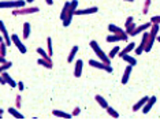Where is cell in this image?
<instances>
[{
	"mask_svg": "<svg viewBox=\"0 0 160 135\" xmlns=\"http://www.w3.org/2000/svg\"><path fill=\"white\" fill-rule=\"evenodd\" d=\"M127 38H129V36L126 34V33H122V34H111L107 37V42H126L127 41Z\"/></svg>",
	"mask_w": 160,
	"mask_h": 135,
	"instance_id": "cell-5",
	"label": "cell"
},
{
	"mask_svg": "<svg viewBox=\"0 0 160 135\" xmlns=\"http://www.w3.org/2000/svg\"><path fill=\"white\" fill-rule=\"evenodd\" d=\"M77 53H78V46L74 45L71 48L70 53H68V56H67V63H72V60H74V57H75V55H77Z\"/></svg>",
	"mask_w": 160,
	"mask_h": 135,
	"instance_id": "cell-21",
	"label": "cell"
},
{
	"mask_svg": "<svg viewBox=\"0 0 160 135\" xmlns=\"http://www.w3.org/2000/svg\"><path fill=\"white\" fill-rule=\"evenodd\" d=\"M8 113H10V115H12L14 118H17V119H23V115H22V113H19L17 108H8Z\"/></svg>",
	"mask_w": 160,
	"mask_h": 135,
	"instance_id": "cell-25",
	"label": "cell"
},
{
	"mask_svg": "<svg viewBox=\"0 0 160 135\" xmlns=\"http://www.w3.org/2000/svg\"><path fill=\"white\" fill-rule=\"evenodd\" d=\"M0 55H2V56H6L7 55V45L4 41L0 42Z\"/></svg>",
	"mask_w": 160,
	"mask_h": 135,
	"instance_id": "cell-32",
	"label": "cell"
},
{
	"mask_svg": "<svg viewBox=\"0 0 160 135\" xmlns=\"http://www.w3.org/2000/svg\"><path fill=\"white\" fill-rule=\"evenodd\" d=\"M134 48H136V44H134V42H129V44H127V45L125 46V48L119 51L118 56H119V57H122L123 55H126V53H130V52H132V51H134Z\"/></svg>",
	"mask_w": 160,
	"mask_h": 135,
	"instance_id": "cell-12",
	"label": "cell"
},
{
	"mask_svg": "<svg viewBox=\"0 0 160 135\" xmlns=\"http://www.w3.org/2000/svg\"><path fill=\"white\" fill-rule=\"evenodd\" d=\"M105 111H107V113L110 115V116H112V118H114V119H119V113H118V112L115 111L114 108H111L110 105H108V107L105 108Z\"/></svg>",
	"mask_w": 160,
	"mask_h": 135,
	"instance_id": "cell-26",
	"label": "cell"
},
{
	"mask_svg": "<svg viewBox=\"0 0 160 135\" xmlns=\"http://www.w3.org/2000/svg\"><path fill=\"white\" fill-rule=\"evenodd\" d=\"M21 107H22V97L17 96L15 97V108L18 109V108H21Z\"/></svg>",
	"mask_w": 160,
	"mask_h": 135,
	"instance_id": "cell-34",
	"label": "cell"
},
{
	"mask_svg": "<svg viewBox=\"0 0 160 135\" xmlns=\"http://www.w3.org/2000/svg\"><path fill=\"white\" fill-rule=\"evenodd\" d=\"M52 115H53V116H58V118H62V119H71V118H72V115H71V113H66V112H63V111H58V109L52 111Z\"/></svg>",
	"mask_w": 160,
	"mask_h": 135,
	"instance_id": "cell-18",
	"label": "cell"
},
{
	"mask_svg": "<svg viewBox=\"0 0 160 135\" xmlns=\"http://www.w3.org/2000/svg\"><path fill=\"white\" fill-rule=\"evenodd\" d=\"M38 7H22V8H14L11 12L15 17H22V15H29V14H36L38 12Z\"/></svg>",
	"mask_w": 160,
	"mask_h": 135,
	"instance_id": "cell-3",
	"label": "cell"
},
{
	"mask_svg": "<svg viewBox=\"0 0 160 135\" xmlns=\"http://www.w3.org/2000/svg\"><path fill=\"white\" fill-rule=\"evenodd\" d=\"M29 36H30V23H29V22H25L23 30H22V37H23V40H28Z\"/></svg>",
	"mask_w": 160,
	"mask_h": 135,
	"instance_id": "cell-20",
	"label": "cell"
},
{
	"mask_svg": "<svg viewBox=\"0 0 160 135\" xmlns=\"http://www.w3.org/2000/svg\"><path fill=\"white\" fill-rule=\"evenodd\" d=\"M2 76H3V79H4V81H6V83H7V85H10L11 87H17V85H18V83H15V81H14V79L11 78V75H10V74H8V72H7V71L2 72Z\"/></svg>",
	"mask_w": 160,
	"mask_h": 135,
	"instance_id": "cell-13",
	"label": "cell"
},
{
	"mask_svg": "<svg viewBox=\"0 0 160 135\" xmlns=\"http://www.w3.org/2000/svg\"><path fill=\"white\" fill-rule=\"evenodd\" d=\"M11 67H12L11 61H6V63H3L2 65H0V74H2V72H4V71H7L8 68H11Z\"/></svg>",
	"mask_w": 160,
	"mask_h": 135,
	"instance_id": "cell-29",
	"label": "cell"
},
{
	"mask_svg": "<svg viewBox=\"0 0 160 135\" xmlns=\"http://www.w3.org/2000/svg\"><path fill=\"white\" fill-rule=\"evenodd\" d=\"M37 64L42 65V67H45V68H48V70H51V68L53 67L52 60H47V59H42V57H40V59L37 60Z\"/></svg>",
	"mask_w": 160,
	"mask_h": 135,
	"instance_id": "cell-17",
	"label": "cell"
},
{
	"mask_svg": "<svg viewBox=\"0 0 160 135\" xmlns=\"http://www.w3.org/2000/svg\"><path fill=\"white\" fill-rule=\"evenodd\" d=\"M47 45H48V55L52 56V38L51 37L47 38Z\"/></svg>",
	"mask_w": 160,
	"mask_h": 135,
	"instance_id": "cell-33",
	"label": "cell"
},
{
	"mask_svg": "<svg viewBox=\"0 0 160 135\" xmlns=\"http://www.w3.org/2000/svg\"><path fill=\"white\" fill-rule=\"evenodd\" d=\"M125 2H129V3H132V2H134V0H125Z\"/></svg>",
	"mask_w": 160,
	"mask_h": 135,
	"instance_id": "cell-45",
	"label": "cell"
},
{
	"mask_svg": "<svg viewBox=\"0 0 160 135\" xmlns=\"http://www.w3.org/2000/svg\"><path fill=\"white\" fill-rule=\"evenodd\" d=\"M108 30H110L112 34H122V33H125L123 29H121L119 26H116V25H114V23L108 25Z\"/></svg>",
	"mask_w": 160,
	"mask_h": 135,
	"instance_id": "cell-19",
	"label": "cell"
},
{
	"mask_svg": "<svg viewBox=\"0 0 160 135\" xmlns=\"http://www.w3.org/2000/svg\"><path fill=\"white\" fill-rule=\"evenodd\" d=\"M89 46L92 48L93 52L96 53V56L99 57V60H101V61H103V63H105V64H111V59L108 57V55H107V53H104V51L100 48V45L97 44V41L92 40V41L89 42Z\"/></svg>",
	"mask_w": 160,
	"mask_h": 135,
	"instance_id": "cell-1",
	"label": "cell"
},
{
	"mask_svg": "<svg viewBox=\"0 0 160 135\" xmlns=\"http://www.w3.org/2000/svg\"><path fill=\"white\" fill-rule=\"evenodd\" d=\"M132 70H133L132 65H127V67L125 68V72H123L122 79H121V82L123 83V85H126V83L129 82V78H130V74H132Z\"/></svg>",
	"mask_w": 160,
	"mask_h": 135,
	"instance_id": "cell-14",
	"label": "cell"
},
{
	"mask_svg": "<svg viewBox=\"0 0 160 135\" xmlns=\"http://www.w3.org/2000/svg\"><path fill=\"white\" fill-rule=\"evenodd\" d=\"M136 27H137V26H136V22H133V23H130L129 26L125 27V33H126L127 36H130V33L134 31V29H136Z\"/></svg>",
	"mask_w": 160,
	"mask_h": 135,
	"instance_id": "cell-31",
	"label": "cell"
},
{
	"mask_svg": "<svg viewBox=\"0 0 160 135\" xmlns=\"http://www.w3.org/2000/svg\"><path fill=\"white\" fill-rule=\"evenodd\" d=\"M99 11L97 7H89V8H83V10H75L74 15H89V14H94Z\"/></svg>",
	"mask_w": 160,
	"mask_h": 135,
	"instance_id": "cell-9",
	"label": "cell"
},
{
	"mask_svg": "<svg viewBox=\"0 0 160 135\" xmlns=\"http://www.w3.org/2000/svg\"><path fill=\"white\" fill-rule=\"evenodd\" d=\"M78 8V0H71L70 2V8H68L67 15H74L75 10Z\"/></svg>",
	"mask_w": 160,
	"mask_h": 135,
	"instance_id": "cell-22",
	"label": "cell"
},
{
	"mask_svg": "<svg viewBox=\"0 0 160 135\" xmlns=\"http://www.w3.org/2000/svg\"><path fill=\"white\" fill-rule=\"evenodd\" d=\"M3 113H4V109H2V108H0V115H3Z\"/></svg>",
	"mask_w": 160,
	"mask_h": 135,
	"instance_id": "cell-42",
	"label": "cell"
},
{
	"mask_svg": "<svg viewBox=\"0 0 160 135\" xmlns=\"http://www.w3.org/2000/svg\"><path fill=\"white\" fill-rule=\"evenodd\" d=\"M156 100H158V98H156V97H149V100L147 101V103H145V105L142 107V109H141V111H142V113L147 115L148 112L151 111L152 107H153V105L156 104Z\"/></svg>",
	"mask_w": 160,
	"mask_h": 135,
	"instance_id": "cell-10",
	"label": "cell"
},
{
	"mask_svg": "<svg viewBox=\"0 0 160 135\" xmlns=\"http://www.w3.org/2000/svg\"><path fill=\"white\" fill-rule=\"evenodd\" d=\"M151 26H152V23H151V22H147V23L140 25V26H137L136 29H134V31L130 33V36H129V37H136L137 34H140V33H144V31H147L148 29H151Z\"/></svg>",
	"mask_w": 160,
	"mask_h": 135,
	"instance_id": "cell-8",
	"label": "cell"
},
{
	"mask_svg": "<svg viewBox=\"0 0 160 135\" xmlns=\"http://www.w3.org/2000/svg\"><path fill=\"white\" fill-rule=\"evenodd\" d=\"M26 2H28V3H33L34 0H26Z\"/></svg>",
	"mask_w": 160,
	"mask_h": 135,
	"instance_id": "cell-44",
	"label": "cell"
},
{
	"mask_svg": "<svg viewBox=\"0 0 160 135\" xmlns=\"http://www.w3.org/2000/svg\"><path fill=\"white\" fill-rule=\"evenodd\" d=\"M134 53H136V55H142L144 53V48L141 45L136 46V48H134Z\"/></svg>",
	"mask_w": 160,
	"mask_h": 135,
	"instance_id": "cell-35",
	"label": "cell"
},
{
	"mask_svg": "<svg viewBox=\"0 0 160 135\" xmlns=\"http://www.w3.org/2000/svg\"><path fill=\"white\" fill-rule=\"evenodd\" d=\"M26 7L25 0H4L0 2V8H22Z\"/></svg>",
	"mask_w": 160,
	"mask_h": 135,
	"instance_id": "cell-2",
	"label": "cell"
},
{
	"mask_svg": "<svg viewBox=\"0 0 160 135\" xmlns=\"http://www.w3.org/2000/svg\"><path fill=\"white\" fill-rule=\"evenodd\" d=\"M37 53L40 55V57H42V59H47V60H52V59H51V56H49V55L47 53V52H45V51L42 49V48H37Z\"/></svg>",
	"mask_w": 160,
	"mask_h": 135,
	"instance_id": "cell-28",
	"label": "cell"
},
{
	"mask_svg": "<svg viewBox=\"0 0 160 135\" xmlns=\"http://www.w3.org/2000/svg\"><path fill=\"white\" fill-rule=\"evenodd\" d=\"M45 3H47L48 6H52V4H53V0H45Z\"/></svg>",
	"mask_w": 160,
	"mask_h": 135,
	"instance_id": "cell-41",
	"label": "cell"
},
{
	"mask_svg": "<svg viewBox=\"0 0 160 135\" xmlns=\"http://www.w3.org/2000/svg\"><path fill=\"white\" fill-rule=\"evenodd\" d=\"M79 113H81V108H74V111H72V116H78Z\"/></svg>",
	"mask_w": 160,
	"mask_h": 135,
	"instance_id": "cell-38",
	"label": "cell"
},
{
	"mask_svg": "<svg viewBox=\"0 0 160 135\" xmlns=\"http://www.w3.org/2000/svg\"><path fill=\"white\" fill-rule=\"evenodd\" d=\"M17 87H18V89H19L21 90V92H23V90H25V86H23V82H18V85H17Z\"/></svg>",
	"mask_w": 160,
	"mask_h": 135,
	"instance_id": "cell-39",
	"label": "cell"
},
{
	"mask_svg": "<svg viewBox=\"0 0 160 135\" xmlns=\"http://www.w3.org/2000/svg\"><path fill=\"white\" fill-rule=\"evenodd\" d=\"M121 59H123L126 61L129 65H132V67H134V65L137 64V60H136V57H133V56H130L129 53H126V55H123V56L121 57Z\"/></svg>",
	"mask_w": 160,
	"mask_h": 135,
	"instance_id": "cell-16",
	"label": "cell"
},
{
	"mask_svg": "<svg viewBox=\"0 0 160 135\" xmlns=\"http://www.w3.org/2000/svg\"><path fill=\"white\" fill-rule=\"evenodd\" d=\"M68 8H70V2H66V3H64V6H63V8H62V12H60V15H59L60 21H63L64 18H66L67 12H68Z\"/></svg>",
	"mask_w": 160,
	"mask_h": 135,
	"instance_id": "cell-24",
	"label": "cell"
},
{
	"mask_svg": "<svg viewBox=\"0 0 160 135\" xmlns=\"http://www.w3.org/2000/svg\"><path fill=\"white\" fill-rule=\"evenodd\" d=\"M148 100H149V97H142V98H141L138 103H136L133 105V108H132L133 112H137V111H140V109H142V107L145 105V103H147Z\"/></svg>",
	"mask_w": 160,
	"mask_h": 135,
	"instance_id": "cell-15",
	"label": "cell"
},
{
	"mask_svg": "<svg viewBox=\"0 0 160 135\" xmlns=\"http://www.w3.org/2000/svg\"><path fill=\"white\" fill-rule=\"evenodd\" d=\"M82 68H83V61L81 59H78L75 61V67H74V76L75 78H79L82 75Z\"/></svg>",
	"mask_w": 160,
	"mask_h": 135,
	"instance_id": "cell-11",
	"label": "cell"
},
{
	"mask_svg": "<svg viewBox=\"0 0 160 135\" xmlns=\"http://www.w3.org/2000/svg\"><path fill=\"white\" fill-rule=\"evenodd\" d=\"M11 42H12V44H15V46H17L18 49H19V52H21V53H26V52H28L26 45H25V44L21 41V38L18 37L17 34H12V36H11Z\"/></svg>",
	"mask_w": 160,
	"mask_h": 135,
	"instance_id": "cell-6",
	"label": "cell"
},
{
	"mask_svg": "<svg viewBox=\"0 0 160 135\" xmlns=\"http://www.w3.org/2000/svg\"><path fill=\"white\" fill-rule=\"evenodd\" d=\"M0 33H2V36H3V38H4V42H6V45L7 46H10L11 45V36L8 34V31H7V29L4 26V22L3 21H0Z\"/></svg>",
	"mask_w": 160,
	"mask_h": 135,
	"instance_id": "cell-7",
	"label": "cell"
},
{
	"mask_svg": "<svg viewBox=\"0 0 160 135\" xmlns=\"http://www.w3.org/2000/svg\"><path fill=\"white\" fill-rule=\"evenodd\" d=\"M4 41V38H3V36H0V42H3Z\"/></svg>",
	"mask_w": 160,
	"mask_h": 135,
	"instance_id": "cell-43",
	"label": "cell"
},
{
	"mask_svg": "<svg viewBox=\"0 0 160 135\" xmlns=\"http://www.w3.org/2000/svg\"><path fill=\"white\" fill-rule=\"evenodd\" d=\"M119 51H121V48H119V46H114V48H112V49L110 51V53H108V57H110V59L112 60L115 56H118Z\"/></svg>",
	"mask_w": 160,
	"mask_h": 135,
	"instance_id": "cell-27",
	"label": "cell"
},
{
	"mask_svg": "<svg viewBox=\"0 0 160 135\" xmlns=\"http://www.w3.org/2000/svg\"><path fill=\"white\" fill-rule=\"evenodd\" d=\"M94 100H96V103L99 104L101 108H104V109H105V108L108 107V103L105 101V98H104V97H101V96H99V94H97V96H94Z\"/></svg>",
	"mask_w": 160,
	"mask_h": 135,
	"instance_id": "cell-23",
	"label": "cell"
},
{
	"mask_svg": "<svg viewBox=\"0 0 160 135\" xmlns=\"http://www.w3.org/2000/svg\"><path fill=\"white\" fill-rule=\"evenodd\" d=\"M156 38H158V41L160 42V36H158V37H156Z\"/></svg>",
	"mask_w": 160,
	"mask_h": 135,
	"instance_id": "cell-46",
	"label": "cell"
},
{
	"mask_svg": "<svg viewBox=\"0 0 160 135\" xmlns=\"http://www.w3.org/2000/svg\"><path fill=\"white\" fill-rule=\"evenodd\" d=\"M89 65H90V67H93V68H97V70H103L105 72H112L111 64H105L101 60H93V59H90L89 60Z\"/></svg>",
	"mask_w": 160,
	"mask_h": 135,
	"instance_id": "cell-4",
	"label": "cell"
},
{
	"mask_svg": "<svg viewBox=\"0 0 160 135\" xmlns=\"http://www.w3.org/2000/svg\"><path fill=\"white\" fill-rule=\"evenodd\" d=\"M151 4H152V0H145V2H144V7H142V14H148L149 12Z\"/></svg>",
	"mask_w": 160,
	"mask_h": 135,
	"instance_id": "cell-30",
	"label": "cell"
},
{
	"mask_svg": "<svg viewBox=\"0 0 160 135\" xmlns=\"http://www.w3.org/2000/svg\"><path fill=\"white\" fill-rule=\"evenodd\" d=\"M151 23H158L160 25V15H155L151 18Z\"/></svg>",
	"mask_w": 160,
	"mask_h": 135,
	"instance_id": "cell-36",
	"label": "cell"
},
{
	"mask_svg": "<svg viewBox=\"0 0 160 135\" xmlns=\"http://www.w3.org/2000/svg\"><path fill=\"white\" fill-rule=\"evenodd\" d=\"M133 22H134V18H133V17H129V18L126 19V22H125V27H126V26H129V25H130V23H133Z\"/></svg>",
	"mask_w": 160,
	"mask_h": 135,
	"instance_id": "cell-37",
	"label": "cell"
},
{
	"mask_svg": "<svg viewBox=\"0 0 160 135\" xmlns=\"http://www.w3.org/2000/svg\"><path fill=\"white\" fill-rule=\"evenodd\" d=\"M0 83H2V85H6V81H4V79H3L2 74H0Z\"/></svg>",
	"mask_w": 160,
	"mask_h": 135,
	"instance_id": "cell-40",
	"label": "cell"
}]
</instances>
